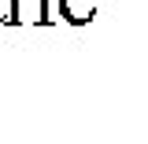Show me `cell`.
Returning <instances> with one entry per match:
<instances>
[{"instance_id":"cell-3","label":"cell","mask_w":148,"mask_h":144,"mask_svg":"<svg viewBox=\"0 0 148 144\" xmlns=\"http://www.w3.org/2000/svg\"><path fill=\"white\" fill-rule=\"evenodd\" d=\"M0 26H15V0H0Z\"/></svg>"},{"instance_id":"cell-1","label":"cell","mask_w":148,"mask_h":144,"mask_svg":"<svg viewBox=\"0 0 148 144\" xmlns=\"http://www.w3.org/2000/svg\"><path fill=\"white\" fill-rule=\"evenodd\" d=\"M18 22H30V26H48V0H15V26Z\"/></svg>"},{"instance_id":"cell-2","label":"cell","mask_w":148,"mask_h":144,"mask_svg":"<svg viewBox=\"0 0 148 144\" xmlns=\"http://www.w3.org/2000/svg\"><path fill=\"white\" fill-rule=\"evenodd\" d=\"M59 15L71 26H89L96 15V0H59Z\"/></svg>"}]
</instances>
